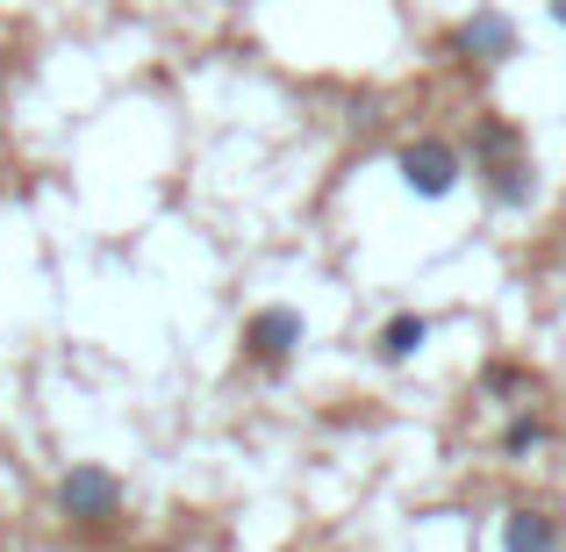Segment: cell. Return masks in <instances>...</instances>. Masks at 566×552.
Wrapping results in <instances>:
<instances>
[{
  "label": "cell",
  "mask_w": 566,
  "mask_h": 552,
  "mask_svg": "<svg viewBox=\"0 0 566 552\" xmlns=\"http://www.w3.org/2000/svg\"><path fill=\"white\" fill-rule=\"evenodd\" d=\"M467 173H481L488 201H495L502 216H524V208H538V166L524 158V137H516L510 123H495V115H488L481 137H473Z\"/></svg>",
  "instance_id": "1"
},
{
  "label": "cell",
  "mask_w": 566,
  "mask_h": 552,
  "mask_svg": "<svg viewBox=\"0 0 566 552\" xmlns=\"http://www.w3.org/2000/svg\"><path fill=\"white\" fill-rule=\"evenodd\" d=\"M444 51H452L459 65H473V72H502V65L524 58V29H516L502 8H473V14H459V22H452Z\"/></svg>",
  "instance_id": "2"
},
{
  "label": "cell",
  "mask_w": 566,
  "mask_h": 552,
  "mask_svg": "<svg viewBox=\"0 0 566 552\" xmlns=\"http://www.w3.org/2000/svg\"><path fill=\"white\" fill-rule=\"evenodd\" d=\"M115 510H123V481H115L101 459H80V467L57 473V517L72 531H108Z\"/></svg>",
  "instance_id": "3"
},
{
  "label": "cell",
  "mask_w": 566,
  "mask_h": 552,
  "mask_svg": "<svg viewBox=\"0 0 566 552\" xmlns=\"http://www.w3.org/2000/svg\"><path fill=\"white\" fill-rule=\"evenodd\" d=\"M395 173H401V187H409L416 201H452V194L467 187V152L444 144V137H409L395 152Z\"/></svg>",
  "instance_id": "4"
},
{
  "label": "cell",
  "mask_w": 566,
  "mask_h": 552,
  "mask_svg": "<svg viewBox=\"0 0 566 552\" xmlns=\"http://www.w3.org/2000/svg\"><path fill=\"white\" fill-rule=\"evenodd\" d=\"M302 337H308L302 309H294V302H273V309H259V316L244 323V360L259 366V373H287L294 352H302Z\"/></svg>",
  "instance_id": "5"
},
{
  "label": "cell",
  "mask_w": 566,
  "mask_h": 552,
  "mask_svg": "<svg viewBox=\"0 0 566 552\" xmlns=\"http://www.w3.org/2000/svg\"><path fill=\"white\" fill-rule=\"evenodd\" d=\"M495 545L502 552H566V517L545 510V502H516V510H502Z\"/></svg>",
  "instance_id": "6"
},
{
  "label": "cell",
  "mask_w": 566,
  "mask_h": 552,
  "mask_svg": "<svg viewBox=\"0 0 566 552\" xmlns=\"http://www.w3.org/2000/svg\"><path fill=\"white\" fill-rule=\"evenodd\" d=\"M423 345H430V316H423V309H395V316L374 331V360L380 366H409Z\"/></svg>",
  "instance_id": "7"
},
{
  "label": "cell",
  "mask_w": 566,
  "mask_h": 552,
  "mask_svg": "<svg viewBox=\"0 0 566 552\" xmlns=\"http://www.w3.org/2000/svg\"><path fill=\"white\" fill-rule=\"evenodd\" d=\"M545 438H553V430H545V416H510V424H502V459H531Z\"/></svg>",
  "instance_id": "8"
},
{
  "label": "cell",
  "mask_w": 566,
  "mask_h": 552,
  "mask_svg": "<svg viewBox=\"0 0 566 552\" xmlns=\"http://www.w3.org/2000/svg\"><path fill=\"white\" fill-rule=\"evenodd\" d=\"M516 381H524V373H516V366H488V373H481V387H488V395H510Z\"/></svg>",
  "instance_id": "9"
},
{
  "label": "cell",
  "mask_w": 566,
  "mask_h": 552,
  "mask_svg": "<svg viewBox=\"0 0 566 552\" xmlns=\"http://www.w3.org/2000/svg\"><path fill=\"white\" fill-rule=\"evenodd\" d=\"M545 14H553V29H566V0H545Z\"/></svg>",
  "instance_id": "10"
},
{
  "label": "cell",
  "mask_w": 566,
  "mask_h": 552,
  "mask_svg": "<svg viewBox=\"0 0 566 552\" xmlns=\"http://www.w3.org/2000/svg\"><path fill=\"white\" fill-rule=\"evenodd\" d=\"M0 86H8V51H0Z\"/></svg>",
  "instance_id": "11"
},
{
  "label": "cell",
  "mask_w": 566,
  "mask_h": 552,
  "mask_svg": "<svg viewBox=\"0 0 566 552\" xmlns=\"http://www.w3.org/2000/svg\"><path fill=\"white\" fill-rule=\"evenodd\" d=\"M151 552H187V545H151Z\"/></svg>",
  "instance_id": "12"
}]
</instances>
